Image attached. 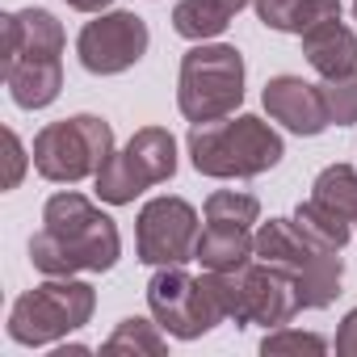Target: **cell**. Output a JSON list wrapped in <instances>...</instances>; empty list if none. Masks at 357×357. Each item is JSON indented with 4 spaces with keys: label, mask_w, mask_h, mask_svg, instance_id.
<instances>
[{
    "label": "cell",
    "mask_w": 357,
    "mask_h": 357,
    "mask_svg": "<svg viewBox=\"0 0 357 357\" xmlns=\"http://www.w3.org/2000/svg\"><path fill=\"white\" fill-rule=\"evenodd\" d=\"M223 5H227V9H231V13H240V9H244V5H248V0H223Z\"/></svg>",
    "instance_id": "cell-30"
},
{
    "label": "cell",
    "mask_w": 357,
    "mask_h": 357,
    "mask_svg": "<svg viewBox=\"0 0 357 357\" xmlns=\"http://www.w3.org/2000/svg\"><path fill=\"white\" fill-rule=\"evenodd\" d=\"M9 97L22 109H43L59 97L63 89V59H34V63H17L5 72Z\"/></svg>",
    "instance_id": "cell-16"
},
{
    "label": "cell",
    "mask_w": 357,
    "mask_h": 357,
    "mask_svg": "<svg viewBox=\"0 0 357 357\" xmlns=\"http://www.w3.org/2000/svg\"><path fill=\"white\" fill-rule=\"evenodd\" d=\"M244 101V55L227 43H198L181 59L176 105L190 122H215Z\"/></svg>",
    "instance_id": "cell-6"
},
{
    "label": "cell",
    "mask_w": 357,
    "mask_h": 357,
    "mask_svg": "<svg viewBox=\"0 0 357 357\" xmlns=\"http://www.w3.org/2000/svg\"><path fill=\"white\" fill-rule=\"evenodd\" d=\"M336 353H340V357H357V307L340 319V332H336Z\"/></svg>",
    "instance_id": "cell-27"
},
{
    "label": "cell",
    "mask_w": 357,
    "mask_h": 357,
    "mask_svg": "<svg viewBox=\"0 0 357 357\" xmlns=\"http://www.w3.org/2000/svg\"><path fill=\"white\" fill-rule=\"evenodd\" d=\"M298 38H303V55H307V63H311L324 80L344 76V72L357 68V34H353L340 17L319 22V26L303 30Z\"/></svg>",
    "instance_id": "cell-14"
},
{
    "label": "cell",
    "mask_w": 357,
    "mask_h": 357,
    "mask_svg": "<svg viewBox=\"0 0 357 357\" xmlns=\"http://www.w3.org/2000/svg\"><path fill=\"white\" fill-rule=\"evenodd\" d=\"M319 93H324V105H328V122H336V126L357 122V68L344 72V76L324 80Z\"/></svg>",
    "instance_id": "cell-22"
},
{
    "label": "cell",
    "mask_w": 357,
    "mask_h": 357,
    "mask_svg": "<svg viewBox=\"0 0 357 357\" xmlns=\"http://www.w3.org/2000/svg\"><path fill=\"white\" fill-rule=\"evenodd\" d=\"M311 198L332 206L336 215H344L349 223H357V168L353 164H328L315 185H311Z\"/></svg>",
    "instance_id": "cell-20"
},
{
    "label": "cell",
    "mask_w": 357,
    "mask_h": 357,
    "mask_svg": "<svg viewBox=\"0 0 357 357\" xmlns=\"http://www.w3.org/2000/svg\"><path fill=\"white\" fill-rule=\"evenodd\" d=\"M198 211L185 198H151L139 211V227H135V248L143 265H185L194 261V244H198Z\"/></svg>",
    "instance_id": "cell-10"
},
{
    "label": "cell",
    "mask_w": 357,
    "mask_h": 357,
    "mask_svg": "<svg viewBox=\"0 0 357 357\" xmlns=\"http://www.w3.org/2000/svg\"><path fill=\"white\" fill-rule=\"evenodd\" d=\"M202 211L206 223H227V227H252L261 219V202L244 190H215Z\"/></svg>",
    "instance_id": "cell-21"
},
{
    "label": "cell",
    "mask_w": 357,
    "mask_h": 357,
    "mask_svg": "<svg viewBox=\"0 0 357 357\" xmlns=\"http://www.w3.org/2000/svg\"><path fill=\"white\" fill-rule=\"evenodd\" d=\"M30 155H34L38 176H47L55 185H76L84 176H97L105 168V160L114 155V126L97 114L47 122L34 135Z\"/></svg>",
    "instance_id": "cell-5"
},
{
    "label": "cell",
    "mask_w": 357,
    "mask_h": 357,
    "mask_svg": "<svg viewBox=\"0 0 357 357\" xmlns=\"http://www.w3.org/2000/svg\"><path fill=\"white\" fill-rule=\"evenodd\" d=\"M353 17H357V0H353Z\"/></svg>",
    "instance_id": "cell-31"
},
{
    "label": "cell",
    "mask_w": 357,
    "mask_h": 357,
    "mask_svg": "<svg viewBox=\"0 0 357 357\" xmlns=\"http://www.w3.org/2000/svg\"><path fill=\"white\" fill-rule=\"evenodd\" d=\"M68 353H72V357H84L89 349H84V344H55V357H68Z\"/></svg>",
    "instance_id": "cell-29"
},
{
    "label": "cell",
    "mask_w": 357,
    "mask_h": 357,
    "mask_svg": "<svg viewBox=\"0 0 357 357\" xmlns=\"http://www.w3.org/2000/svg\"><path fill=\"white\" fill-rule=\"evenodd\" d=\"M332 17H340V0H303V9L294 17V34H303L319 22H332Z\"/></svg>",
    "instance_id": "cell-26"
},
{
    "label": "cell",
    "mask_w": 357,
    "mask_h": 357,
    "mask_svg": "<svg viewBox=\"0 0 357 357\" xmlns=\"http://www.w3.org/2000/svg\"><path fill=\"white\" fill-rule=\"evenodd\" d=\"M324 349H328V340H324L319 332H298V328H290V324L269 328L265 340H261V353H265V357H278V353H324Z\"/></svg>",
    "instance_id": "cell-23"
},
{
    "label": "cell",
    "mask_w": 357,
    "mask_h": 357,
    "mask_svg": "<svg viewBox=\"0 0 357 357\" xmlns=\"http://www.w3.org/2000/svg\"><path fill=\"white\" fill-rule=\"evenodd\" d=\"M172 172H176V139H172V130L143 126L105 160V168L93 176V181H97V198L101 202L126 206L143 190L164 185Z\"/></svg>",
    "instance_id": "cell-8"
},
{
    "label": "cell",
    "mask_w": 357,
    "mask_h": 357,
    "mask_svg": "<svg viewBox=\"0 0 357 357\" xmlns=\"http://www.w3.org/2000/svg\"><path fill=\"white\" fill-rule=\"evenodd\" d=\"M147 307H151V319L176 340H198L227 319L211 286V273L194 278L181 265H160V273L147 282Z\"/></svg>",
    "instance_id": "cell-9"
},
{
    "label": "cell",
    "mask_w": 357,
    "mask_h": 357,
    "mask_svg": "<svg viewBox=\"0 0 357 357\" xmlns=\"http://www.w3.org/2000/svg\"><path fill=\"white\" fill-rule=\"evenodd\" d=\"M151 47V34H147V22L135 17V13H97L80 38H76V55L84 63V72L93 76H118L126 68H135Z\"/></svg>",
    "instance_id": "cell-11"
},
{
    "label": "cell",
    "mask_w": 357,
    "mask_h": 357,
    "mask_svg": "<svg viewBox=\"0 0 357 357\" xmlns=\"http://www.w3.org/2000/svg\"><path fill=\"white\" fill-rule=\"evenodd\" d=\"M5 72L17 63H34V59H59L63 55V26L55 22V13L47 9H13L5 13Z\"/></svg>",
    "instance_id": "cell-13"
},
{
    "label": "cell",
    "mask_w": 357,
    "mask_h": 357,
    "mask_svg": "<svg viewBox=\"0 0 357 357\" xmlns=\"http://www.w3.org/2000/svg\"><path fill=\"white\" fill-rule=\"evenodd\" d=\"M68 5H72V9H80V13H105L114 0H68Z\"/></svg>",
    "instance_id": "cell-28"
},
{
    "label": "cell",
    "mask_w": 357,
    "mask_h": 357,
    "mask_svg": "<svg viewBox=\"0 0 357 357\" xmlns=\"http://www.w3.org/2000/svg\"><path fill=\"white\" fill-rule=\"evenodd\" d=\"M34 155H26V143L17 139V130H5V190H17L22 185V176H26V164Z\"/></svg>",
    "instance_id": "cell-25"
},
{
    "label": "cell",
    "mask_w": 357,
    "mask_h": 357,
    "mask_svg": "<svg viewBox=\"0 0 357 357\" xmlns=\"http://www.w3.org/2000/svg\"><path fill=\"white\" fill-rule=\"evenodd\" d=\"M257 261L282 269L294 282L303 311H324L340 294V278H344L340 252L315 248L294 227V219H269V223L257 227Z\"/></svg>",
    "instance_id": "cell-3"
},
{
    "label": "cell",
    "mask_w": 357,
    "mask_h": 357,
    "mask_svg": "<svg viewBox=\"0 0 357 357\" xmlns=\"http://www.w3.org/2000/svg\"><path fill=\"white\" fill-rule=\"evenodd\" d=\"M294 227H298L315 248H328V252H344V244H349V236H353V223H349L344 215H336L332 206L315 202V198L298 202Z\"/></svg>",
    "instance_id": "cell-18"
},
{
    "label": "cell",
    "mask_w": 357,
    "mask_h": 357,
    "mask_svg": "<svg viewBox=\"0 0 357 357\" xmlns=\"http://www.w3.org/2000/svg\"><path fill=\"white\" fill-rule=\"evenodd\" d=\"M257 5V17L269 26V30H282V34H294V17L303 9V0H252Z\"/></svg>",
    "instance_id": "cell-24"
},
{
    "label": "cell",
    "mask_w": 357,
    "mask_h": 357,
    "mask_svg": "<svg viewBox=\"0 0 357 357\" xmlns=\"http://www.w3.org/2000/svg\"><path fill=\"white\" fill-rule=\"evenodd\" d=\"M206 273H211V269H206ZM211 286H215V294H219V303H223V315L236 319L240 328H248V324L282 328V324H290V319L303 311L294 282H290L282 269H273V265H265V261H257V257H252L248 265H240V269L211 273Z\"/></svg>",
    "instance_id": "cell-7"
},
{
    "label": "cell",
    "mask_w": 357,
    "mask_h": 357,
    "mask_svg": "<svg viewBox=\"0 0 357 357\" xmlns=\"http://www.w3.org/2000/svg\"><path fill=\"white\" fill-rule=\"evenodd\" d=\"M257 257V236L252 227H227V223H206L198 244H194V261L211 273L223 269H240Z\"/></svg>",
    "instance_id": "cell-15"
},
{
    "label": "cell",
    "mask_w": 357,
    "mask_h": 357,
    "mask_svg": "<svg viewBox=\"0 0 357 357\" xmlns=\"http://www.w3.org/2000/svg\"><path fill=\"white\" fill-rule=\"evenodd\" d=\"M97 290L80 278H47L34 290H26L9 311V340L26 349L59 344L68 332L84 328L93 319Z\"/></svg>",
    "instance_id": "cell-4"
},
{
    "label": "cell",
    "mask_w": 357,
    "mask_h": 357,
    "mask_svg": "<svg viewBox=\"0 0 357 357\" xmlns=\"http://www.w3.org/2000/svg\"><path fill=\"white\" fill-rule=\"evenodd\" d=\"M231 17L236 13L223 5V0H176L172 30L181 38H190V43H211L231 26Z\"/></svg>",
    "instance_id": "cell-17"
},
{
    "label": "cell",
    "mask_w": 357,
    "mask_h": 357,
    "mask_svg": "<svg viewBox=\"0 0 357 357\" xmlns=\"http://www.w3.org/2000/svg\"><path fill=\"white\" fill-rule=\"evenodd\" d=\"M265 114L273 122H282L286 130L294 135H324L332 122H328V105H324V93L319 84L303 80V76H273L265 84Z\"/></svg>",
    "instance_id": "cell-12"
},
{
    "label": "cell",
    "mask_w": 357,
    "mask_h": 357,
    "mask_svg": "<svg viewBox=\"0 0 357 357\" xmlns=\"http://www.w3.org/2000/svg\"><path fill=\"white\" fill-rule=\"evenodd\" d=\"M122 257L118 223L84 194H55L43 206V231L30 240V261L47 278L109 273Z\"/></svg>",
    "instance_id": "cell-1"
},
{
    "label": "cell",
    "mask_w": 357,
    "mask_h": 357,
    "mask_svg": "<svg viewBox=\"0 0 357 357\" xmlns=\"http://www.w3.org/2000/svg\"><path fill=\"white\" fill-rule=\"evenodd\" d=\"M101 353L105 357H118V353H147V357H160V353H168V332L155 324V319H122L114 332H109V340H101Z\"/></svg>",
    "instance_id": "cell-19"
},
{
    "label": "cell",
    "mask_w": 357,
    "mask_h": 357,
    "mask_svg": "<svg viewBox=\"0 0 357 357\" xmlns=\"http://www.w3.org/2000/svg\"><path fill=\"white\" fill-rule=\"evenodd\" d=\"M185 143H190L194 168L202 176H219V181L261 176L278 168V160L286 155L282 135L257 114H227L215 122H194Z\"/></svg>",
    "instance_id": "cell-2"
}]
</instances>
